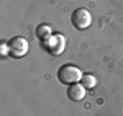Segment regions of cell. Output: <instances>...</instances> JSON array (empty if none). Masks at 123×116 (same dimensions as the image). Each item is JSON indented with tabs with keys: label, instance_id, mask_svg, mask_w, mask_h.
<instances>
[{
	"label": "cell",
	"instance_id": "1",
	"mask_svg": "<svg viewBox=\"0 0 123 116\" xmlns=\"http://www.w3.org/2000/svg\"><path fill=\"white\" fill-rule=\"evenodd\" d=\"M82 72L77 66H72V64H64L62 67H59L57 70V78L61 83L64 85H72V83H77L82 80Z\"/></svg>",
	"mask_w": 123,
	"mask_h": 116
},
{
	"label": "cell",
	"instance_id": "2",
	"mask_svg": "<svg viewBox=\"0 0 123 116\" xmlns=\"http://www.w3.org/2000/svg\"><path fill=\"white\" fill-rule=\"evenodd\" d=\"M43 46H44V49H46L49 54L59 56L66 49V38L62 34H59V33H53V36L48 39V41H44Z\"/></svg>",
	"mask_w": 123,
	"mask_h": 116
},
{
	"label": "cell",
	"instance_id": "3",
	"mask_svg": "<svg viewBox=\"0 0 123 116\" xmlns=\"http://www.w3.org/2000/svg\"><path fill=\"white\" fill-rule=\"evenodd\" d=\"M71 23L76 29H85L90 26L92 23V17L89 13V10L85 8H76L71 15Z\"/></svg>",
	"mask_w": 123,
	"mask_h": 116
},
{
	"label": "cell",
	"instance_id": "4",
	"mask_svg": "<svg viewBox=\"0 0 123 116\" xmlns=\"http://www.w3.org/2000/svg\"><path fill=\"white\" fill-rule=\"evenodd\" d=\"M8 48L12 57H23L28 52V41L23 36H15L8 41Z\"/></svg>",
	"mask_w": 123,
	"mask_h": 116
},
{
	"label": "cell",
	"instance_id": "5",
	"mask_svg": "<svg viewBox=\"0 0 123 116\" xmlns=\"http://www.w3.org/2000/svg\"><path fill=\"white\" fill-rule=\"evenodd\" d=\"M85 90H87V88H85L80 82L72 83V85L67 87V98L72 100V101H82L85 98Z\"/></svg>",
	"mask_w": 123,
	"mask_h": 116
},
{
	"label": "cell",
	"instance_id": "6",
	"mask_svg": "<svg viewBox=\"0 0 123 116\" xmlns=\"http://www.w3.org/2000/svg\"><path fill=\"white\" fill-rule=\"evenodd\" d=\"M36 36L41 39V43H44V41H48L53 36V31H51V28L48 25H39L38 28H36Z\"/></svg>",
	"mask_w": 123,
	"mask_h": 116
},
{
	"label": "cell",
	"instance_id": "7",
	"mask_svg": "<svg viewBox=\"0 0 123 116\" xmlns=\"http://www.w3.org/2000/svg\"><path fill=\"white\" fill-rule=\"evenodd\" d=\"M80 83H82L85 88H94L95 85H97V78H95L92 74H84V75H82V80H80Z\"/></svg>",
	"mask_w": 123,
	"mask_h": 116
},
{
	"label": "cell",
	"instance_id": "8",
	"mask_svg": "<svg viewBox=\"0 0 123 116\" xmlns=\"http://www.w3.org/2000/svg\"><path fill=\"white\" fill-rule=\"evenodd\" d=\"M0 52H2V56H5V54H10L8 43H2V46H0Z\"/></svg>",
	"mask_w": 123,
	"mask_h": 116
}]
</instances>
